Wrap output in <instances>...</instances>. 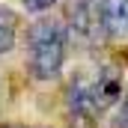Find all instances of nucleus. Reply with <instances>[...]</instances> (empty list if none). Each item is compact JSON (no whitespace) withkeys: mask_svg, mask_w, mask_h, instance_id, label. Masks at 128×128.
I'll use <instances>...</instances> for the list:
<instances>
[{"mask_svg":"<svg viewBox=\"0 0 128 128\" xmlns=\"http://www.w3.org/2000/svg\"><path fill=\"white\" fill-rule=\"evenodd\" d=\"M72 33L66 18H36L27 30V74L39 84H51L63 74L66 60H68V48H72Z\"/></svg>","mask_w":128,"mask_h":128,"instance_id":"2","label":"nucleus"},{"mask_svg":"<svg viewBox=\"0 0 128 128\" xmlns=\"http://www.w3.org/2000/svg\"><path fill=\"white\" fill-rule=\"evenodd\" d=\"M116 128H128V90H125V98H122V104H119V110H116V116H113Z\"/></svg>","mask_w":128,"mask_h":128,"instance_id":"7","label":"nucleus"},{"mask_svg":"<svg viewBox=\"0 0 128 128\" xmlns=\"http://www.w3.org/2000/svg\"><path fill=\"white\" fill-rule=\"evenodd\" d=\"M57 3H60V0H21V6H24L27 12H33V15H45V12H51Z\"/></svg>","mask_w":128,"mask_h":128,"instance_id":"6","label":"nucleus"},{"mask_svg":"<svg viewBox=\"0 0 128 128\" xmlns=\"http://www.w3.org/2000/svg\"><path fill=\"white\" fill-rule=\"evenodd\" d=\"M101 21L107 42L128 39V0H101Z\"/></svg>","mask_w":128,"mask_h":128,"instance_id":"4","label":"nucleus"},{"mask_svg":"<svg viewBox=\"0 0 128 128\" xmlns=\"http://www.w3.org/2000/svg\"><path fill=\"white\" fill-rule=\"evenodd\" d=\"M66 24L72 33V42H78L84 51L110 45L104 36V21H101V0H68Z\"/></svg>","mask_w":128,"mask_h":128,"instance_id":"3","label":"nucleus"},{"mask_svg":"<svg viewBox=\"0 0 128 128\" xmlns=\"http://www.w3.org/2000/svg\"><path fill=\"white\" fill-rule=\"evenodd\" d=\"M18 30H21V18L15 9L0 3V57L12 54L18 45Z\"/></svg>","mask_w":128,"mask_h":128,"instance_id":"5","label":"nucleus"},{"mask_svg":"<svg viewBox=\"0 0 128 128\" xmlns=\"http://www.w3.org/2000/svg\"><path fill=\"white\" fill-rule=\"evenodd\" d=\"M0 128H48V125H18V122H3Z\"/></svg>","mask_w":128,"mask_h":128,"instance_id":"8","label":"nucleus"},{"mask_svg":"<svg viewBox=\"0 0 128 128\" xmlns=\"http://www.w3.org/2000/svg\"><path fill=\"white\" fill-rule=\"evenodd\" d=\"M128 80L122 66L96 60L78 68L63 86V116L72 128H96L125 98Z\"/></svg>","mask_w":128,"mask_h":128,"instance_id":"1","label":"nucleus"}]
</instances>
